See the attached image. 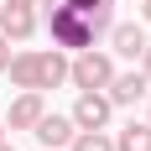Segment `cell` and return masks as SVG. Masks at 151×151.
<instances>
[{
	"label": "cell",
	"instance_id": "cell-1",
	"mask_svg": "<svg viewBox=\"0 0 151 151\" xmlns=\"http://www.w3.org/2000/svg\"><path fill=\"white\" fill-rule=\"evenodd\" d=\"M47 31H52V47H73V52L94 47L89 21H83V11H73V5H47Z\"/></svg>",
	"mask_w": 151,
	"mask_h": 151
},
{
	"label": "cell",
	"instance_id": "cell-2",
	"mask_svg": "<svg viewBox=\"0 0 151 151\" xmlns=\"http://www.w3.org/2000/svg\"><path fill=\"white\" fill-rule=\"evenodd\" d=\"M109 78H115V58H109V52L83 47V52L68 63V83H73V89H109Z\"/></svg>",
	"mask_w": 151,
	"mask_h": 151
},
{
	"label": "cell",
	"instance_id": "cell-3",
	"mask_svg": "<svg viewBox=\"0 0 151 151\" xmlns=\"http://www.w3.org/2000/svg\"><path fill=\"white\" fill-rule=\"evenodd\" d=\"M109 115H115V104H109L104 89H78V104H73V125L78 130H104Z\"/></svg>",
	"mask_w": 151,
	"mask_h": 151
},
{
	"label": "cell",
	"instance_id": "cell-4",
	"mask_svg": "<svg viewBox=\"0 0 151 151\" xmlns=\"http://www.w3.org/2000/svg\"><path fill=\"white\" fill-rule=\"evenodd\" d=\"M47 115V104H42V89H21L11 99V115H5V130H31V125Z\"/></svg>",
	"mask_w": 151,
	"mask_h": 151
},
{
	"label": "cell",
	"instance_id": "cell-5",
	"mask_svg": "<svg viewBox=\"0 0 151 151\" xmlns=\"http://www.w3.org/2000/svg\"><path fill=\"white\" fill-rule=\"evenodd\" d=\"M31 136L42 141L47 151H63V146H68V141L78 136V125H73V115H42V120L31 125Z\"/></svg>",
	"mask_w": 151,
	"mask_h": 151
},
{
	"label": "cell",
	"instance_id": "cell-6",
	"mask_svg": "<svg viewBox=\"0 0 151 151\" xmlns=\"http://www.w3.org/2000/svg\"><path fill=\"white\" fill-rule=\"evenodd\" d=\"M146 21H120V26H109V47L120 52V58H141L146 52Z\"/></svg>",
	"mask_w": 151,
	"mask_h": 151
},
{
	"label": "cell",
	"instance_id": "cell-7",
	"mask_svg": "<svg viewBox=\"0 0 151 151\" xmlns=\"http://www.w3.org/2000/svg\"><path fill=\"white\" fill-rule=\"evenodd\" d=\"M146 89H151V78L136 68V73H115L104 94H109V104H141V99H146Z\"/></svg>",
	"mask_w": 151,
	"mask_h": 151
},
{
	"label": "cell",
	"instance_id": "cell-8",
	"mask_svg": "<svg viewBox=\"0 0 151 151\" xmlns=\"http://www.w3.org/2000/svg\"><path fill=\"white\" fill-rule=\"evenodd\" d=\"M0 31L11 42H26L37 31V5H0Z\"/></svg>",
	"mask_w": 151,
	"mask_h": 151
},
{
	"label": "cell",
	"instance_id": "cell-9",
	"mask_svg": "<svg viewBox=\"0 0 151 151\" xmlns=\"http://www.w3.org/2000/svg\"><path fill=\"white\" fill-rule=\"evenodd\" d=\"M58 83H68V58H63V47L37 52V89H58Z\"/></svg>",
	"mask_w": 151,
	"mask_h": 151
},
{
	"label": "cell",
	"instance_id": "cell-10",
	"mask_svg": "<svg viewBox=\"0 0 151 151\" xmlns=\"http://www.w3.org/2000/svg\"><path fill=\"white\" fill-rule=\"evenodd\" d=\"M115 151H151V120H130V125H120Z\"/></svg>",
	"mask_w": 151,
	"mask_h": 151
},
{
	"label": "cell",
	"instance_id": "cell-11",
	"mask_svg": "<svg viewBox=\"0 0 151 151\" xmlns=\"http://www.w3.org/2000/svg\"><path fill=\"white\" fill-rule=\"evenodd\" d=\"M11 83L16 89H37V52H11Z\"/></svg>",
	"mask_w": 151,
	"mask_h": 151
},
{
	"label": "cell",
	"instance_id": "cell-12",
	"mask_svg": "<svg viewBox=\"0 0 151 151\" xmlns=\"http://www.w3.org/2000/svg\"><path fill=\"white\" fill-rule=\"evenodd\" d=\"M68 151H115V136H104V130H78L68 141Z\"/></svg>",
	"mask_w": 151,
	"mask_h": 151
},
{
	"label": "cell",
	"instance_id": "cell-13",
	"mask_svg": "<svg viewBox=\"0 0 151 151\" xmlns=\"http://www.w3.org/2000/svg\"><path fill=\"white\" fill-rule=\"evenodd\" d=\"M5 68H11V37L0 31V73H5Z\"/></svg>",
	"mask_w": 151,
	"mask_h": 151
},
{
	"label": "cell",
	"instance_id": "cell-14",
	"mask_svg": "<svg viewBox=\"0 0 151 151\" xmlns=\"http://www.w3.org/2000/svg\"><path fill=\"white\" fill-rule=\"evenodd\" d=\"M141 73L151 78V42H146V52H141Z\"/></svg>",
	"mask_w": 151,
	"mask_h": 151
},
{
	"label": "cell",
	"instance_id": "cell-15",
	"mask_svg": "<svg viewBox=\"0 0 151 151\" xmlns=\"http://www.w3.org/2000/svg\"><path fill=\"white\" fill-rule=\"evenodd\" d=\"M136 5H141V21L151 26V0H136Z\"/></svg>",
	"mask_w": 151,
	"mask_h": 151
},
{
	"label": "cell",
	"instance_id": "cell-16",
	"mask_svg": "<svg viewBox=\"0 0 151 151\" xmlns=\"http://www.w3.org/2000/svg\"><path fill=\"white\" fill-rule=\"evenodd\" d=\"M5 5H42V0H5Z\"/></svg>",
	"mask_w": 151,
	"mask_h": 151
},
{
	"label": "cell",
	"instance_id": "cell-17",
	"mask_svg": "<svg viewBox=\"0 0 151 151\" xmlns=\"http://www.w3.org/2000/svg\"><path fill=\"white\" fill-rule=\"evenodd\" d=\"M0 151H16V146H11V141H0Z\"/></svg>",
	"mask_w": 151,
	"mask_h": 151
},
{
	"label": "cell",
	"instance_id": "cell-18",
	"mask_svg": "<svg viewBox=\"0 0 151 151\" xmlns=\"http://www.w3.org/2000/svg\"><path fill=\"white\" fill-rule=\"evenodd\" d=\"M0 141H5V120H0Z\"/></svg>",
	"mask_w": 151,
	"mask_h": 151
},
{
	"label": "cell",
	"instance_id": "cell-19",
	"mask_svg": "<svg viewBox=\"0 0 151 151\" xmlns=\"http://www.w3.org/2000/svg\"><path fill=\"white\" fill-rule=\"evenodd\" d=\"M0 5H5V0H0Z\"/></svg>",
	"mask_w": 151,
	"mask_h": 151
},
{
	"label": "cell",
	"instance_id": "cell-20",
	"mask_svg": "<svg viewBox=\"0 0 151 151\" xmlns=\"http://www.w3.org/2000/svg\"><path fill=\"white\" fill-rule=\"evenodd\" d=\"M130 5H136V0H130Z\"/></svg>",
	"mask_w": 151,
	"mask_h": 151
},
{
	"label": "cell",
	"instance_id": "cell-21",
	"mask_svg": "<svg viewBox=\"0 0 151 151\" xmlns=\"http://www.w3.org/2000/svg\"><path fill=\"white\" fill-rule=\"evenodd\" d=\"M146 120H151V115H146Z\"/></svg>",
	"mask_w": 151,
	"mask_h": 151
},
{
	"label": "cell",
	"instance_id": "cell-22",
	"mask_svg": "<svg viewBox=\"0 0 151 151\" xmlns=\"http://www.w3.org/2000/svg\"><path fill=\"white\" fill-rule=\"evenodd\" d=\"M63 151H68V146H63Z\"/></svg>",
	"mask_w": 151,
	"mask_h": 151
}]
</instances>
